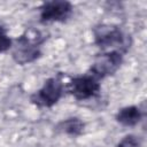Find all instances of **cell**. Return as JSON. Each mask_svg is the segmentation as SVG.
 Instances as JSON below:
<instances>
[{"mask_svg": "<svg viewBox=\"0 0 147 147\" xmlns=\"http://www.w3.org/2000/svg\"><path fill=\"white\" fill-rule=\"evenodd\" d=\"M140 140L138 139V137L133 136V134H129L125 136L118 144L117 147H140Z\"/></svg>", "mask_w": 147, "mask_h": 147, "instance_id": "9c48e42d", "label": "cell"}, {"mask_svg": "<svg viewBox=\"0 0 147 147\" xmlns=\"http://www.w3.org/2000/svg\"><path fill=\"white\" fill-rule=\"evenodd\" d=\"M68 91L77 100H88L100 92V84L94 76H79L71 79Z\"/></svg>", "mask_w": 147, "mask_h": 147, "instance_id": "5b68a950", "label": "cell"}, {"mask_svg": "<svg viewBox=\"0 0 147 147\" xmlns=\"http://www.w3.org/2000/svg\"><path fill=\"white\" fill-rule=\"evenodd\" d=\"M11 46V39L8 37L7 31L0 26V53L6 52L7 49H9Z\"/></svg>", "mask_w": 147, "mask_h": 147, "instance_id": "30bf717a", "label": "cell"}, {"mask_svg": "<svg viewBox=\"0 0 147 147\" xmlns=\"http://www.w3.org/2000/svg\"><path fill=\"white\" fill-rule=\"evenodd\" d=\"M94 41L101 49L114 48L116 52H125L130 47V38L118 26L101 24L94 28Z\"/></svg>", "mask_w": 147, "mask_h": 147, "instance_id": "6da1fadb", "label": "cell"}, {"mask_svg": "<svg viewBox=\"0 0 147 147\" xmlns=\"http://www.w3.org/2000/svg\"><path fill=\"white\" fill-rule=\"evenodd\" d=\"M63 93V83L57 77L48 78L42 87L31 95V102L38 107H52L55 105Z\"/></svg>", "mask_w": 147, "mask_h": 147, "instance_id": "3957f363", "label": "cell"}, {"mask_svg": "<svg viewBox=\"0 0 147 147\" xmlns=\"http://www.w3.org/2000/svg\"><path fill=\"white\" fill-rule=\"evenodd\" d=\"M122 60V53L116 51L99 54L91 67V71L95 78H105L107 76H111L121 67Z\"/></svg>", "mask_w": 147, "mask_h": 147, "instance_id": "277c9868", "label": "cell"}, {"mask_svg": "<svg viewBox=\"0 0 147 147\" xmlns=\"http://www.w3.org/2000/svg\"><path fill=\"white\" fill-rule=\"evenodd\" d=\"M72 11V5L68 1H48L40 8L41 22H64Z\"/></svg>", "mask_w": 147, "mask_h": 147, "instance_id": "8992f818", "label": "cell"}, {"mask_svg": "<svg viewBox=\"0 0 147 147\" xmlns=\"http://www.w3.org/2000/svg\"><path fill=\"white\" fill-rule=\"evenodd\" d=\"M56 130L70 136H78L84 130V123L76 117H71L60 122L56 126Z\"/></svg>", "mask_w": 147, "mask_h": 147, "instance_id": "ba28073f", "label": "cell"}, {"mask_svg": "<svg viewBox=\"0 0 147 147\" xmlns=\"http://www.w3.org/2000/svg\"><path fill=\"white\" fill-rule=\"evenodd\" d=\"M116 119L124 126H134L141 119V111L136 106L124 107L117 113Z\"/></svg>", "mask_w": 147, "mask_h": 147, "instance_id": "52a82bcc", "label": "cell"}, {"mask_svg": "<svg viewBox=\"0 0 147 147\" xmlns=\"http://www.w3.org/2000/svg\"><path fill=\"white\" fill-rule=\"evenodd\" d=\"M38 31L26 32L16 40V45L13 51V59L18 64H26L33 62L40 56L39 45L45 40Z\"/></svg>", "mask_w": 147, "mask_h": 147, "instance_id": "7a4b0ae2", "label": "cell"}]
</instances>
